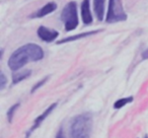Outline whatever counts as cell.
Here are the masks:
<instances>
[{
  "label": "cell",
  "mask_w": 148,
  "mask_h": 138,
  "mask_svg": "<svg viewBox=\"0 0 148 138\" xmlns=\"http://www.w3.org/2000/svg\"><path fill=\"white\" fill-rule=\"evenodd\" d=\"M44 58V51L37 44H27L15 50L8 59V66L12 71H18L29 61H40Z\"/></svg>",
  "instance_id": "cell-1"
},
{
  "label": "cell",
  "mask_w": 148,
  "mask_h": 138,
  "mask_svg": "<svg viewBox=\"0 0 148 138\" xmlns=\"http://www.w3.org/2000/svg\"><path fill=\"white\" fill-rule=\"evenodd\" d=\"M92 131V116L82 113L75 116L70 123V138H90Z\"/></svg>",
  "instance_id": "cell-2"
},
{
  "label": "cell",
  "mask_w": 148,
  "mask_h": 138,
  "mask_svg": "<svg viewBox=\"0 0 148 138\" xmlns=\"http://www.w3.org/2000/svg\"><path fill=\"white\" fill-rule=\"evenodd\" d=\"M61 19L67 32L73 31L78 25V14H77V5L75 2L67 3L61 12Z\"/></svg>",
  "instance_id": "cell-3"
},
{
  "label": "cell",
  "mask_w": 148,
  "mask_h": 138,
  "mask_svg": "<svg viewBox=\"0 0 148 138\" xmlns=\"http://www.w3.org/2000/svg\"><path fill=\"white\" fill-rule=\"evenodd\" d=\"M127 19V14L124 10L122 0H109V9H108L106 21L109 23H119Z\"/></svg>",
  "instance_id": "cell-4"
},
{
  "label": "cell",
  "mask_w": 148,
  "mask_h": 138,
  "mask_svg": "<svg viewBox=\"0 0 148 138\" xmlns=\"http://www.w3.org/2000/svg\"><path fill=\"white\" fill-rule=\"evenodd\" d=\"M58 33L57 31H54V30L48 29V27H44V25H41V27L38 29V36L39 38L44 42H47V43H50V42H53L57 39Z\"/></svg>",
  "instance_id": "cell-5"
},
{
  "label": "cell",
  "mask_w": 148,
  "mask_h": 138,
  "mask_svg": "<svg viewBox=\"0 0 148 138\" xmlns=\"http://www.w3.org/2000/svg\"><path fill=\"white\" fill-rule=\"evenodd\" d=\"M81 19L84 25H90L92 23V15L90 12L89 0H83L81 3Z\"/></svg>",
  "instance_id": "cell-6"
},
{
  "label": "cell",
  "mask_w": 148,
  "mask_h": 138,
  "mask_svg": "<svg viewBox=\"0 0 148 138\" xmlns=\"http://www.w3.org/2000/svg\"><path fill=\"white\" fill-rule=\"evenodd\" d=\"M56 107H57V103H54L53 105H51V106H50V107L48 108V109L46 110V111L44 112V113H42L41 115H40L39 117H38L37 119L35 120V124H34V126L31 128V130H29V133H27V137H29V134H31L33 131H35V130L37 129V128L39 127V126L41 125L42 123H43V122H44V120H45L46 118H47L48 116H49L50 114L52 113V111H53V110L55 109Z\"/></svg>",
  "instance_id": "cell-7"
},
{
  "label": "cell",
  "mask_w": 148,
  "mask_h": 138,
  "mask_svg": "<svg viewBox=\"0 0 148 138\" xmlns=\"http://www.w3.org/2000/svg\"><path fill=\"white\" fill-rule=\"evenodd\" d=\"M56 9H57V4H56L55 2H49L46 5H44L42 8H40L39 10L34 14V17H38V19L44 17V16H46V15L50 14V13L54 12Z\"/></svg>",
  "instance_id": "cell-8"
},
{
  "label": "cell",
  "mask_w": 148,
  "mask_h": 138,
  "mask_svg": "<svg viewBox=\"0 0 148 138\" xmlns=\"http://www.w3.org/2000/svg\"><path fill=\"white\" fill-rule=\"evenodd\" d=\"M105 2L106 0H93L95 13L99 21H103L105 17Z\"/></svg>",
  "instance_id": "cell-9"
},
{
  "label": "cell",
  "mask_w": 148,
  "mask_h": 138,
  "mask_svg": "<svg viewBox=\"0 0 148 138\" xmlns=\"http://www.w3.org/2000/svg\"><path fill=\"white\" fill-rule=\"evenodd\" d=\"M99 32H101V30H99V31L87 32V33H83V34H78V35H76V36H71V37L65 38V39L61 40V41L57 42V43L58 44H63V43H68V42H73V41H76V40L82 39V38L88 37V36L95 35V34H97V33H99Z\"/></svg>",
  "instance_id": "cell-10"
},
{
  "label": "cell",
  "mask_w": 148,
  "mask_h": 138,
  "mask_svg": "<svg viewBox=\"0 0 148 138\" xmlns=\"http://www.w3.org/2000/svg\"><path fill=\"white\" fill-rule=\"evenodd\" d=\"M31 74H32L31 70H25V71H21V72H17V71H16V73H14V74L12 75L13 84H15V83H18V82H21V81L27 79V77L31 76Z\"/></svg>",
  "instance_id": "cell-11"
},
{
  "label": "cell",
  "mask_w": 148,
  "mask_h": 138,
  "mask_svg": "<svg viewBox=\"0 0 148 138\" xmlns=\"http://www.w3.org/2000/svg\"><path fill=\"white\" fill-rule=\"evenodd\" d=\"M133 101V97H123V99H120L114 104V108L115 109H121V108L125 107L127 104H130Z\"/></svg>",
  "instance_id": "cell-12"
},
{
  "label": "cell",
  "mask_w": 148,
  "mask_h": 138,
  "mask_svg": "<svg viewBox=\"0 0 148 138\" xmlns=\"http://www.w3.org/2000/svg\"><path fill=\"white\" fill-rule=\"evenodd\" d=\"M18 107H19V104H15V105H13L12 107L8 110V112H7V117H8L9 122L12 121V118H13V116H14L15 112H16V110Z\"/></svg>",
  "instance_id": "cell-13"
},
{
  "label": "cell",
  "mask_w": 148,
  "mask_h": 138,
  "mask_svg": "<svg viewBox=\"0 0 148 138\" xmlns=\"http://www.w3.org/2000/svg\"><path fill=\"white\" fill-rule=\"evenodd\" d=\"M48 78H49V77L47 76V77H45V78H43V79H42V80H40L39 82H38L37 84H36L35 87H34L33 89H32V93H35V91H37V89H39L41 87H43V85L45 84V82H46V81L48 80Z\"/></svg>",
  "instance_id": "cell-14"
},
{
  "label": "cell",
  "mask_w": 148,
  "mask_h": 138,
  "mask_svg": "<svg viewBox=\"0 0 148 138\" xmlns=\"http://www.w3.org/2000/svg\"><path fill=\"white\" fill-rule=\"evenodd\" d=\"M5 84H6V77H5L4 73L1 72V74H0V89H4Z\"/></svg>",
  "instance_id": "cell-15"
},
{
  "label": "cell",
  "mask_w": 148,
  "mask_h": 138,
  "mask_svg": "<svg viewBox=\"0 0 148 138\" xmlns=\"http://www.w3.org/2000/svg\"><path fill=\"white\" fill-rule=\"evenodd\" d=\"M56 138H65V136H64V133H63V129H60L59 131H58L57 135H56Z\"/></svg>",
  "instance_id": "cell-16"
},
{
  "label": "cell",
  "mask_w": 148,
  "mask_h": 138,
  "mask_svg": "<svg viewBox=\"0 0 148 138\" xmlns=\"http://www.w3.org/2000/svg\"><path fill=\"white\" fill-rule=\"evenodd\" d=\"M142 58H143V59H148V48L142 53Z\"/></svg>",
  "instance_id": "cell-17"
}]
</instances>
